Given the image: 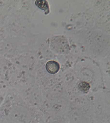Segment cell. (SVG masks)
I'll return each instance as SVG.
<instances>
[{"instance_id": "cell-2", "label": "cell", "mask_w": 110, "mask_h": 123, "mask_svg": "<svg viewBox=\"0 0 110 123\" xmlns=\"http://www.w3.org/2000/svg\"><path fill=\"white\" fill-rule=\"evenodd\" d=\"M35 4L36 5L41 9L45 10L46 14H47L49 13V8L48 4L46 0L36 1Z\"/></svg>"}, {"instance_id": "cell-3", "label": "cell", "mask_w": 110, "mask_h": 123, "mask_svg": "<svg viewBox=\"0 0 110 123\" xmlns=\"http://www.w3.org/2000/svg\"><path fill=\"white\" fill-rule=\"evenodd\" d=\"M80 87L82 91H83L84 88V91H87V90H88L90 87L89 84L86 82H84V86L83 82L81 83L80 84Z\"/></svg>"}, {"instance_id": "cell-1", "label": "cell", "mask_w": 110, "mask_h": 123, "mask_svg": "<svg viewBox=\"0 0 110 123\" xmlns=\"http://www.w3.org/2000/svg\"><path fill=\"white\" fill-rule=\"evenodd\" d=\"M46 69L49 73L55 74L59 72L60 69L59 63L56 61H50L47 63L46 66Z\"/></svg>"}]
</instances>
